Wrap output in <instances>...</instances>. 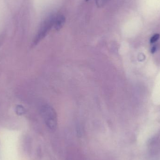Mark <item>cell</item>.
I'll return each mask as SVG.
<instances>
[{"label":"cell","instance_id":"cell-1","mask_svg":"<svg viewBox=\"0 0 160 160\" xmlns=\"http://www.w3.org/2000/svg\"><path fill=\"white\" fill-rule=\"evenodd\" d=\"M41 112L47 125L51 128H54L57 124V117L54 109L50 105L46 104L42 106Z\"/></svg>","mask_w":160,"mask_h":160},{"label":"cell","instance_id":"cell-2","mask_svg":"<svg viewBox=\"0 0 160 160\" xmlns=\"http://www.w3.org/2000/svg\"><path fill=\"white\" fill-rule=\"evenodd\" d=\"M55 18V17L54 16H50L43 22L40 30L38 31V33L37 35L36 38H35L34 44H37L38 42H39L41 39H43L47 35V34L49 32L52 27L53 26V25H54Z\"/></svg>","mask_w":160,"mask_h":160},{"label":"cell","instance_id":"cell-3","mask_svg":"<svg viewBox=\"0 0 160 160\" xmlns=\"http://www.w3.org/2000/svg\"><path fill=\"white\" fill-rule=\"evenodd\" d=\"M66 19L64 16L60 15L55 17L54 26L57 31L60 30L63 26L65 22Z\"/></svg>","mask_w":160,"mask_h":160},{"label":"cell","instance_id":"cell-4","mask_svg":"<svg viewBox=\"0 0 160 160\" xmlns=\"http://www.w3.org/2000/svg\"><path fill=\"white\" fill-rule=\"evenodd\" d=\"M160 38V35L159 34H156L152 37L150 39V42L151 43H154L157 42Z\"/></svg>","mask_w":160,"mask_h":160},{"label":"cell","instance_id":"cell-5","mask_svg":"<svg viewBox=\"0 0 160 160\" xmlns=\"http://www.w3.org/2000/svg\"><path fill=\"white\" fill-rule=\"evenodd\" d=\"M156 51H157V48H156V46H154V47H153V48H152V49H151V53H155V52H156Z\"/></svg>","mask_w":160,"mask_h":160},{"label":"cell","instance_id":"cell-6","mask_svg":"<svg viewBox=\"0 0 160 160\" xmlns=\"http://www.w3.org/2000/svg\"><path fill=\"white\" fill-rule=\"evenodd\" d=\"M86 1H88V0H86Z\"/></svg>","mask_w":160,"mask_h":160}]
</instances>
